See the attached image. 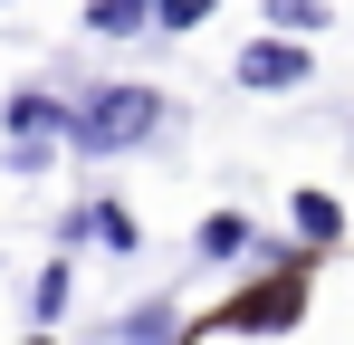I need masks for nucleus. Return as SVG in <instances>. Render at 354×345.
Instances as JSON below:
<instances>
[{
    "mask_svg": "<svg viewBox=\"0 0 354 345\" xmlns=\"http://www.w3.org/2000/svg\"><path fill=\"white\" fill-rule=\"evenodd\" d=\"M239 87H259V96L306 87V48H297V39H259V48H239Z\"/></svg>",
    "mask_w": 354,
    "mask_h": 345,
    "instance_id": "2",
    "label": "nucleus"
},
{
    "mask_svg": "<svg viewBox=\"0 0 354 345\" xmlns=\"http://www.w3.org/2000/svg\"><path fill=\"white\" fill-rule=\"evenodd\" d=\"M58 115H67V106H48V96L19 87V96H10V134H58Z\"/></svg>",
    "mask_w": 354,
    "mask_h": 345,
    "instance_id": "9",
    "label": "nucleus"
},
{
    "mask_svg": "<svg viewBox=\"0 0 354 345\" xmlns=\"http://www.w3.org/2000/svg\"><path fill=\"white\" fill-rule=\"evenodd\" d=\"M29 345H48V336H29Z\"/></svg>",
    "mask_w": 354,
    "mask_h": 345,
    "instance_id": "14",
    "label": "nucleus"
},
{
    "mask_svg": "<svg viewBox=\"0 0 354 345\" xmlns=\"http://www.w3.org/2000/svg\"><path fill=\"white\" fill-rule=\"evenodd\" d=\"M0 10H10V0H0Z\"/></svg>",
    "mask_w": 354,
    "mask_h": 345,
    "instance_id": "15",
    "label": "nucleus"
},
{
    "mask_svg": "<svg viewBox=\"0 0 354 345\" xmlns=\"http://www.w3.org/2000/svg\"><path fill=\"white\" fill-rule=\"evenodd\" d=\"M86 29H96V39H134V29H153V0H96Z\"/></svg>",
    "mask_w": 354,
    "mask_h": 345,
    "instance_id": "6",
    "label": "nucleus"
},
{
    "mask_svg": "<svg viewBox=\"0 0 354 345\" xmlns=\"http://www.w3.org/2000/svg\"><path fill=\"white\" fill-rule=\"evenodd\" d=\"M335 230H345V211H335L326 192H297V240H306V249H316V240H335Z\"/></svg>",
    "mask_w": 354,
    "mask_h": 345,
    "instance_id": "8",
    "label": "nucleus"
},
{
    "mask_svg": "<svg viewBox=\"0 0 354 345\" xmlns=\"http://www.w3.org/2000/svg\"><path fill=\"white\" fill-rule=\"evenodd\" d=\"M211 0H153V29H201Z\"/></svg>",
    "mask_w": 354,
    "mask_h": 345,
    "instance_id": "12",
    "label": "nucleus"
},
{
    "mask_svg": "<svg viewBox=\"0 0 354 345\" xmlns=\"http://www.w3.org/2000/svg\"><path fill=\"white\" fill-rule=\"evenodd\" d=\"M58 240H96V249H134V211H124V202H86V211H67V230Z\"/></svg>",
    "mask_w": 354,
    "mask_h": 345,
    "instance_id": "3",
    "label": "nucleus"
},
{
    "mask_svg": "<svg viewBox=\"0 0 354 345\" xmlns=\"http://www.w3.org/2000/svg\"><path fill=\"white\" fill-rule=\"evenodd\" d=\"M29 317H48V326L67 317V259H48V269H39V288H29Z\"/></svg>",
    "mask_w": 354,
    "mask_h": 345,
    "instance_id": "10",
    "label": "nucleus"
},
{
    "mask_svg": "<svg viewBox=\"0 0 354 345\" xmlns=\"http://www.w3.org/2000/svg\"><path fill=\"white\" fill-rule=\"evenodd\" d=\"M173 336H182V307H163V297L115 317V345H173Z\"/></svg>",
    "mask_w": 354,
    "mask_h": 345,
    "instance_id": "5",
    "label": "nucleus"
},
{
    "mask_svg": "<svg viewBox=\"0 0 354 345\" xmlns=\"http://www.w3.org/2000/svg\"><path fill=\"white\" fill-rule=\"evenodd\" d=\"M48 163H58V144H48V134H19V144H10V172H19V182H39Z\"/></svg>",
    "mask_w": 354,
    "mask_h": 345,
    "instance_id": "11",
    "label": "nucleus"
},
{
    "mask_svg": "<svg viewBox=\"0 0 354 345\" xmlns=\"http://www.w3.org/2000/svg\"><path fill=\"white\" fill-rule=\"evenodd\" d=\"M153 125H163V96L115 77V87H86V96L58 115V144L96 163V154H124V144H153Z\"/></svg>",
    "mask_w": 354,
    "mask_h": 345,
    "instance_id": "1",
    "label": "nucleus"
},
{
    "mask_svg": "<svg viewBox=\"0 0 354 345\" xmlns=\"http://www.w3.org/2000/svg\"><path fill=\"white\" fill-rule=\"evenodd\" d=\"M268 19H278L288 39H297V29H326V10H316V0H268Z\"/></svg>",
    "mask_w": 354,
    "mask_h": 345,
    "instance_id": "13",
    "label": "nucleus"
},
{
    "mask_svg": "<svg viewBox=\"0 0 354 345\" xmlns=\"http://www.w3.org/2000/svg\"><path fill=\"white\" fill-rule=\"evenodd\" d=\"M221 326H249V336H268V326H288V288H259V297H239Z\"/></svg>",
    "mask_w": 354,
    "mask_h": 345,
    "instance_id": "7",
    "label": "nucleus"
},
{
    "mask_svg": "<svg viewBox=\"0 0 354 345\" xmlns=\"http://www.w3.org/2000/svg\"><path fill=\"white\" fill-rule=\"evenodd\" d=\"M249 240H259V230L239 221V211H211V221H201V240H192V249H201V259H211V269H230V259H249Z\"/></svg>",
    "mask_w": 354,
    "mask_h": 345,
    "instance_id": "4",
    "label": "nucleus"
}]
</instances>
